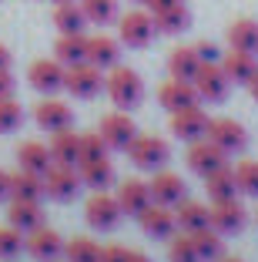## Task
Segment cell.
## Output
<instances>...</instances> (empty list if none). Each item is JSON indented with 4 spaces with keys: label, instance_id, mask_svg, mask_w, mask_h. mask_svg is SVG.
<instances>
[{
    "label": "cell",
    "instance_id": "1",
    "mask_svg": "<svg viewBox=\"0 0 258 262\" xmlns=\"http://www.w3.org/2000/svg\"><path fill=\"white\" fill-rule=\"evenodd\" d=\"M104 91L111 94L114 108L131 111V108H137V104L145 101V81H141V74H137L134 68H121V64H114L111 74L104 77Z\"/></svg>",
    "mask_w": 258,
    "mask_h": 262
},
{
    "label": "cell",
    "instance_id": "2",
    "mask_svg": "<svg viewBox=\"0 0 258 262\" xmlns=\"http://www.w3.org/2000/svg\"><path fill=\"white\" fill-rule=\"evenodd\" d=\"M104 88V71L94 68L91 61H81V64H67L64 68V91L74 94L81 101H91L101 94Z\"/></svg>",
    "mask_w": 258,
    "mask_h": 262
},
{
    "label": "cell",
    "instance_id": "3",
    "mask_svg": "<svg viewBox=\"0 0 258 262\" xmlns=\"http://www.w3.org/2000/svg\"><path fill=\"white\" fill-rule=\"evenodd\" d=\"M154 14L151 10H128V14L118 17V40L128 47H134V51H141V47H148L154 40Z\"/></svg>",
    "mask_w": 258,
    "mask_h": 262
},
{
    "label": "cell",
    "instance_id": "4",
    "mask_svg": "<svg viewBox=\"0 0 258 262\" xmlns=\"http://www.w3.org/2000/svg\"><path fill=\"white\" fill-rule=\"evenodd\" d=\"M128 155L141 171H158V168L168 165L171 148H168V141L158 138V135H137V138L128 145Z\"/></svg>",
    "mask_w": 258,
    "mask_h": 262
},
{
    "label": "cell",
    "instance_id": "5",
    "mask_svg": "<svg viewBox=\"0 0 258 262\" xmlns=\"http://www.w3.org/2000/svg\"><path fill=\"white\" fill-rule=\"evenodd\" d=\"M121 215H124V212H121L118 195H107V192H94L91 199H87V205H84V219H87V225H91V229H101V232L118 229Z\"/></svg>",
    "mask_w": 258,
    "mask_h": 262
},
{
    "label": "cell",
    "instance_id": "6",
    "mask_svg": "<svg viewBox=\"0 0 258 262\" xmlns=\"http://www.w3.org/2000/svg\"><path fill=\"white\" fill-rule=\"evenodd\" d=\"M228 74L225 68H221V61H201V68H198L195 74V91L201 101H208V104H218V101L228 98Z\"/></svg>",
    "mask_w": 258,
    "mask_h": 262
},
{
    "label": "cell",
    "instance_id": "7",
    "mask_svg": "<svg viewBox=\"0 0 258 262\" xmlns=\"http://www.w3.org/2000/svg\"><path fill=\"white\" fill-rule=\"evenodd\" d=\"M208 141H215L225 155H242L248 148V131L235 118H212L208 121Z\"/></svg>",
    "mask_w": 258,
    "mask_h": 262
},
{
    "label": "cell",
    "instance_id": "8",
    "mask_svg": "<svg viewBox=\"0 0 258 262\" xmlns=\"http://www.w3.org/2000/svg\"><path fill=\"white\" fill-rule=\"evenodd\" d=\"M98 131H101V138L107 141L111 151H128V145L137 138V124L131 121V115H128V111H121V108L101 118Z\"/></svg>",
    "mask_w": 258,
    "mask_h": 262
},
{
    "label": "cell",
    "instance_id": "9",
    "mask_svg": "<svg viewBox=\"0 0 258 262\" xmlns=\"http://www.w3.org/2000/svg\"><path fill=\"white\" fill-rule=\"evenodd\" d=\"M245 222H248V212H245V205L238 199L212 202V208H208V225H212L215 232H221V235H235V232H242Z\"/></svg>",
    "mask_w": 258,
    "mask_h": 262
},
{
    "label": "cell",
    "instance_id": "10",
    "mask_svg": "<svg viewBox=\"0 0 258 262\" xmlns=\"http://www.w3.org/2000/svg\"><path fill=\"white\" fill-rule=\"evenodd\" d=\"M24 249L37 262H57L64 255V239H61V232L51 229V225H37V229H31L24 235Z\"/></svg>",
    "mask_w": 258,
    "mask_h": 262
},
{
    "label": "cell",
    "instance_id": "11",
    "mask_svg": "<svg viewBox=\"0 0 258 262\" xmlns=\"http://www.w3.org/2000/svg\"><path fill=\"white\" fill-rule=\"evenodd\" d=\"M81 188V175L77 165H51L44 171V195L54 202H71Z\"/></svg>",
    "mask_w": 258,
    "mask_h": 262
},
{
    "label": "cell",
    "instance_id": "12",
    "mask_svg": "<svg viewBox=\"0 0 258 262\" xmlns=\"http://www.w3.org/2000/svg\"><path fill=\"white\" fill-rule=\"evenodd\" d=\"M184 162H188V168L195 171V175H212L215 168H225L228 165V155L221 151L215 141L208 138H198V141H188V155H184Z\"/></svg>",
    "mask_w": 258,
    "mask_h": 262
},
{
    "label": "cell",
    "instance_id": "13",
    "mask_svg": "<svg viewBox=\"0 0 258 262\" xmlns=\"http://www.w3.org/2000/svg\"><path fill=\"white\" fill-rule=\"evenodd\" d=\"M27 81L44 98L47 94H57V91H64V64L57 57H40V61H34L27 68Z\"/></svg>",
    "mask_w": 258,
    "mask_h": 262
},
{
    "label": "cell",
    "instance_id": "14",
    "mask_svg": "<svg viewBox=\"0 0 258 262\" xmlns=\"http://www.w3.org/2000/svg\"><path fill=\"white\" fill-rule=\"evenodd\" d=\"M158 101H161V108L171 111V115L201 104V98H198V91H195V81H181V77H168L165 84L158 88Z\"/></svg>",
    "mask_w": 258,
    "mask_h": 262
},
{
    "label": "cell",
    "instance_id": "15",
    "mask_svg": "<svg viewBox=\"0 0 258 262\" xmlns=\"http://www.w3.org/2000/svg\"><path fill=\"white\" fill-rule=\"evenodd\" d=\"M34 121H37V128H44L47 135H57V131L74 128V111H71L64 101H54L51 94H47L37 108H34Z\"/></svg>",
    "mask_w": 258,
    "mask_h": 262
},
{
    "label": "cell",
    "instance_id": "16",
    "mask_svg": "<svg viewBox=\"0 0 258 262\" xmlns=\"http://www.w3.org/2000/svg\"><path fill=\"white\" fill-rule=\"evenodd\" d=\"M208 121H212V118L201 111V104L184 108V111H175V115H171V135H175V138H181V141L208 138Z\"/></svg>",
    "mask_w": 258,
    "mask_h": 262
},
{
    "label": "cell",
    "instance_id": "17",
    "mask_svg": "<svg viewBox=\"0 0 258 262\" xmlns=\"http://www.w3.org/2000/svg\"><path fill=\"white\" fill-rule=\"evenodd\" d=\"M148 188H151V202H158V205H168L175 208L178 202L188 195V185H184V178L175 175V171H154V178L148 182Z\"/></svg>",
    "mask_w": 258,
    "mask_h": 262
},
{
    "label": "cell",
    "instance_id": "18",
    "mask_svg": "<svg viewBox=\"0 0 258 262\" xmlns=\"http://www.w3.org/2000/svg\"><path fill=\"white\" fill-rule=\"evenodd\" d=\"M137 222H141V229H145V235H151V239H171L178 229L175 222V212L168 205H158V202H151V205L137 215Z\"/></svg>",
    "mask_w": 258,
    "mask_h": 262
},
{
    "label": "cell",
    "instance_id": "19",
    "mask_svg": "<svg viewBox=\"0 0 258 262\" xmlns=\"http://www.w3.org/2000/svg\"><path fill=\"white\" fill-rule=\"evenodd\" d=\"M221 68H225L228 81L231 84H248L251 77L258 74V61H255V51H228V54H221Z\"/></svg>",
    "mask_w": 258,
    "mask_h": 262
},
{
    "label": "cell",
    "instance_id": "20",
    "mask_svg": "<svg viewBox=\"0 0 258 262\" xmlns=\"http://www.w3.org/2000/svg\"><path fill=\"white\" fill-rule=\"evenodd\" d=\"M118 202H121L124 215H141V212L151 205V188H148V182H141V178H128V182L118 185Z\"/></svg>",
    "mask_w": 258,
    "mask_h": 262
},
{
    "label": "cell",
    "instance_id": "21",
    "mask_svg": "<svg viewBox=\"0 0 258 262\" xmlns=\"http://www.w3.org/2000/svg\"><path fill=\"white\" fill-rule=\"evenodd\" d=\"M87 61L101 71H111L114 64L121 61V40L107 37V34H94L87 37Z\"/></svg>",
    "mask_w": 258,
    "mask_h": 262
},
{
    "label": "cell",
    "instance_id": "22",
    "mask_svg": "<svg viewBox=\"0 0 258 262\" xmlns=\"http://www.w3.org/2000/svg\"><path fill=\"white\" fill-rule=\"evenodd\" d=\"M81 185H87L91 192H107L114 185V165L111 158H98V162H81L77 165Z\"/></svg>",
    "mask_w": 258,
    "mask_h": 262
},
{
    "label": "cell",
    "instance_id": "23",
    "mask_svg": "<svg viewBox=\"0 0 258 262\" xmlns=\"http://www.w3.org/2000/svg\"><path fill=\"white\" fill-rule=\"evenodd\" d=\"M51 165H54V158H51V148L47 145H40V141H20L17 145V168L44 175Z\"/></svg>",
    "mask_w": 258,
    "mask_h": 262
},
{
    "label": "cell",
    "instance_id": "24",
    "mask_svg": "<svg viewBox=\"0 0 258 262\" xmlns=\"http://www.w3.org/2000/svg\"><path fill=\"white\" fill-rule=\"evenodd\" d=\"M7 222L14 225V229H20L24 235L31 229H37V225H44V208H40V202H27V199H14L7 208Z\"/></svg>",
    "mask_w": 258,
    "mask_h": 262
},
{
    "label": "cell",
    "instance_id": "25",
    "mask_svg": "<svg viewBox=\"0 0 258 262\" xmlns=\"http://www.w3.org/2000/svg\"><path fill=\"white\" fill-rule=\"evenodd\" d=\"M54 27H57L61 34H84L87 17H84L81 0H64V4H54Z\"/></svg>",
    "mask_w": 258,
    "mask_h": 262
},
{
    "label": "cell",
    "instance_id": "26",
    "mask_svg": "<svg viewBox=\"0 0 258 262\" xmlns=\"http://www.w3.org/2000/svg\"><path fill=\"white\" fill-rule=\"evenodd\" d=\"M51 158L54 165H77V155H81V135H74V128L57 131L51 135Z\"/></svg>",
    "mask_w": 258,
    "mask_h": 262
},
{
    "label": "cell",
    "instance_id": "27",
    "mask_svg": "<svg viewBox=\"0 0 258 262\" xmlns=\"http://www.w3.org/2000/svg\"><path fill=\"white\" fill-rule=\"evenodd\" d=\"M54 57L67 68V64L87 61V34H61L54 40Z\"/></svg>",
    "mask_w": 258,
    "mask_h": 262
},
{
    "label": "cell",
    "instance_id": "28",
    "mask_svg": "<svg viewBox=\"0 0 258 262\" xmlns=\"http://www.w3.org/2000/svg\"><path fill=\"white\" fill-rule=\"evenodd\" d=\"M10 199H27V202H40L44 199V175L17 168L10 175Z\"/></svg>",
    "mask_w": 258,
    "mask_h": 262
},
{
    "label": "cell",
    "instance_id": "29",
    "mask_svg": "<svg viewBox=\"0 0 258 262\" xmlns=\"http://www.w3.org/2000/svg\"><path fill=\"white\" fill-rule=\"evenodd\" d=\"M205 192L212 202H221V199H235L238 195V182H235V168H215L212 175H205Z\"/></svg>",
    "mask_w": 258,
    "mask_h": 262
},
{
    "label": "cell",
    "instance_id": "30",
    "mask_svg": "<svg viewBox=\"0 0 258 262\" xmlns=\"http://www.w3.org/2000/svg\"><path fill=\"white\" fill-rule=\"evenodd\" d=\"M175 222L181 232H198L208 225V205L201 202H191V199H181L175 205Z\"/></svg>",
    "mask_w": 258,
    "mask_h": 262
},
{
    "label": "cell",
    "instance_id": "31",
    "mask_svg": "<svg viewBox=\"0 0 258 262\" xmlns=\"http://www.w3.org/2000/svg\"><path fill=\"white\" fill-rule=\"evenodd\" d=\"M198 68H201V57H198L195 47H175L168 57V74L181 77V81H195Z\"/></svg>",
    "mask_w": 258,
    "mask_h": 262
},
{
    "label": "cell",
    "instance_id": "32",
    "mask_svg": "<svg viewBox=\"0 0 258 262\" xmlns=\"http://www.w3.org/2000/svg\"><path fill=\"white\" fill-rule=\"evenodd\" d=\"M191 239H195V249H198V259H201V262H218L221 255H225L221 232H215L212 225H205V229L191 232Z\"/></svg>",
    "mask_w": 258,
    "mask_h": 262
},
{
    "label": "cell",
    "instance_id": "33",
    "mask_svg": "<svg viewBox=\"0 0 258 262\" xmlns=\"http://www.w3.org/2000/svg\"><path fill=\"white\" fill-rule=\"evenodd\" d=\"M154 27H158L161 34H181L191 27V10L184 7V0L181 4H175V7H168V10H158L154 14Z\"/></svg>",
    "mask_w": 258,
    "mask_h": 262
},
{
    "label": "cell",
    "instance_id": "34",
    "mask_svg": "<svg viewBox=\"0 0 258 262\" xmlns=\"http://www.w3.org/2000/svg\"><path fill=\"white\" fill-rule=\"evenodd\" d=\"M228 44L235 47V51H258V24L242 17L228 27Z\"/></svg>",
    "mask_w": 258,
    "mask_h": 262
},
{
    "label": "cell",
    "instance_id": "35",
    "mask_svg": "<svg viewBox=\"0 0 258 262\" xmlns=\"http://www.w3.org/2000/svg\"><path fill=\"white\" fill-rule=\"evenodd\" d=\"M84 17L87 24H98V27H107V24H118V0H81Z\"/></svg>",
    "mask_w": 258,
    "mask_h": 262
},
{
    "label": "cell",
    "instance_id": "36",
    "mask_svg": "<svg viewBox=\"0 0 258 262\" xmlns=\"http://www.w3.org/2000/svg\"><path fill=\"white\" fill-rule=\"evenodd\" d=\"M64 259L67 262H101V246L94 239H71V242H64Z\"/></svg>",
    "mask_w": 258,
    "mask_h": 262
},
{
    "label": "cell",
    "instance_id": "37",
    "mask_svg": "<svg viewBox=\"0 0 258 262\" xmlns=\"http://www.w3.org/2000/svg\"><path fill=\"white\" fill-rule=\"evenodd\" d=\"M235 182H238V192L258 199V162L255 158H245V162L235 165Z\"/></svg>",
    "mask_w": 258,
    "mask_h": 262
},
{
    "label": "cell",
    "instance_id": "38",
    "mask_svg": "<svg viewBox=\"0 0 258 262\" xmlns=\"http://www.w3.org/2000/svg\"><path fill=\"white\" fill-rule=\"evenodd\" d=\"M168 262H201V259H198V249H195L191 232H184V235H171V242H168Z\"/></svg>",
    "mask_w": 258,
    "mask_h": 262
},
{
    "label": "cell",
    "instance_id": "39",
    "mask_svg": "<svg viewBox=\"0 0 258 262\" xmlns=\"http://www.w3.org/2000/svg\"><path fill=\"white\" fill-rule=\"evenodd\" d=\"M107 141L101 138V131H87L81 135V155H77V165L81 162H98V158H107Z\"/></svg>",
    "mask_w": 258,
    "mask_h": 262
},
{
    "label": "cell",
    "instance_id": "40",
    "mask_svg": "<svg viewBox=\"0 0 258 262\" xmlns=\"http://www.w3.org/2000/svg\"><path fill=\"white\" fill-rule=\"evenodd\" d=\"M20 124H24L20 101H14V94H10V98H0V135H10V131H17Z\"/></svg>",
    "mask_w": 258,
    "mask_h": 262
},
{
    "label": "cell",
    "instance_id": "41",
    "mask_svg": "<svg viewBox=\"0 0 258 262\" xmlns=\"http://www.w3.org/2000/svg\"><path fill=\"white\" fill-rule=\"evenodd\" d=\"M24 249V232L14 225H0V259H17Z\"/></svg>",
    "mask_w": 258,
    "mask_h": 262
},
{
    "label": "cell",
    "instance_id": "42",
    "mask_svg": "<svg viewBox=\"0 0 258 262\" xmlns=\"http://www.w3.org/2000/svg\"><path fill=\"white\" fill-rule=\"evenodd\" d=\"M195 51H198V57H201V61H221L218 47H215V44H208V40H201V44H195Z\"/></svg>",
    "mask_w": 258,
    "mask_h": 262
},
{
    "label": "cell",
    "instance_id": "43",
    "mask_svg": "<svg viewBox=\"0 0 258 262\" xmlns=\"http://www.w3.org/2000/svg\"><path fill=\"white\" fill-rule=\"evenodd\" d=\"M14 94V74L10 68H0V98H10Z\"/></svg>",
    "mask_w": 258,
    "mask_h": 262
},
{
    "label": "cell",
    "instance_id": "44",
    "mask_svg": "<svg viewBox=\"0 0 258 262\" xmlns=\"http://www.w3.org/2000/svg\"><path fill=\"white\" fill-rule=\"evenodd\" d=\"M124 246H104L101 249V262H121Z\"/></svg>",
    "mask_w": 258,
    "mask_h": 262
},
{
    "label": "cell",
    "instance_id": "45",
    "mask_svg": "<svg viewBox=\"0 0 258 262\" xmlns=\"http://www.w3.org/2000/svg\"><path fill=\"white\" fill-rule=\"evenodd\" d=\"M121 262H151V259H148V255L141 252V249H128V246H124V255H121Z\"/></svg>",
    "mask_w": 258,
    "mask_h": 262
},
{
    "label": "cell",
    "instance_id": "46",
    "mask_svg": "<svg viewBox=\"0 0 258 262\" xmlns=\"http://www.w3.org/2000/svg\"><path fill=\"white\" fill-rule=\"evenodd\" d=\"M148 10L151 14H158V10H168V7H175V4H181V0H145Z\"/></svg>",
    "mask_w": 258,
    "mask_h": 262
},
{
    "label": "cell",
    "instance_id": "47",
    "mask_svg": "<svg viewBox=\"0 0 258 262\" xmlns=\"http://www.w3.org/2000/svg\"><path fill=\"white\" fill-rule=\"evenodd\" d=\"M4 199H10V171L0 168V202Z\"/></svg>",
    "mask_w": 258,
    "mask_h": 262
},
{
    "label": "cell",
    "instance_id": "48",
    "mask_svg": "<svg viewBox=\"0 0 258 262\" xmlns=\"http://www.w3.org/2000/svg\"><path fill=\"white\" fill-rule=\"evenodd\" d=\"M10 61H14L10 47H7V44H0V68H10Z\"/></svg>",
    "mask_w": 258,
    "mask_h": 262
},
{
    "label": "cell",
    "instance_id": "49",
    "mask_svg": "<svg viewBox=\"0 0 258 262\" xmlns=\"http://www.w3.org/2000/svg\"><path fill=\"white\" fill-rule=\"evenodd\" d=\"M245 88H248V94H251V98H255V101H258V74H255V77H251V81H248V84H245Z\"/></svg>",
    "mask_w": 258,
    "mask_h": 262
},
{
    "label": "cell",
    "instance_id": "50",
    "mask_svg": "<svg viewBox=\"0 0 258 262\" xmlns=\"http://www.w3.org/2000/svg\"><path fill=\"white\" fill-rule=\"evenodd\" d=\"M218 262H245V259H238V255H221Z\"/></svg>",
    "mask_w": 258,
    "mask_h": 262
},
{
    "label": "cell",
    "instance_id": "51",
    "mask_svg": "<svg viewBox=\"0 0 258 262\" xmlns=\"http://www.w3.org/2000/svg\"><path fill=\"white\" fill-rule=\"evenodd\" d=\"M134 4H145V0H134Z\"/></svg>",
    "mask_w": 258,
    "mask_h": 262
},
{
    "label": "cell",
    "instance_id": "52",
    "mask_svg": "<svg viewBox=\"0 0 258 262\" xmlns=\"http://www.w3.org/2000/svg\"><path fill=\"white\" fill-rule=\"evenodd\" d=\"M54 4H64V0H54Z\"/></svg>",
    "mask_w": 258,
    "mask_h": 262
},
{
    "label": "cell",
    "instance_id": "53",
    "mask_svg": "<svg viewBox=\"0 0 258 262\" xmlns=\"http://www.w3.org/2000/svg\"><path fill=\"white\" fill-rule=\"evenodd\" d=\"M255 54H258V51H255Z\"/></svg>",
    "mask_w": 258,
    "mask_h": 262
}]
</instances>
